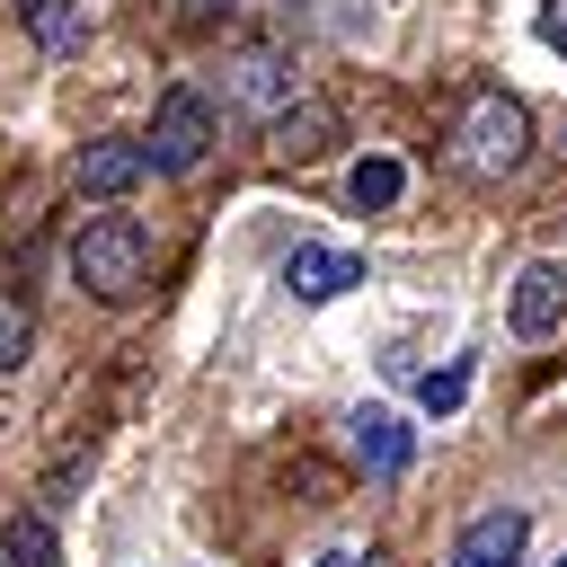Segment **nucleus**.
I'll return each instance as SVG.
<instances>
[{
  "mask_svg": "<svg viewBox=\"0 0 567 567\" xmlns=\"http://www.w3.org/2000/svg\"><path fill=\"white\" fill-rule=\"evenodd\" d=\"M523 159H532V115H523V97L496 89V80H478V89L452 106V168L478 177V186H496V177H514Z\"/></svg>",
  "mask_w": 567,
  "mask_h": 567,
  "instance_id": "f257e3e1",
  "label": "nucleus"
},
{
  "mask_svg": "<svg viewBox=\"0 0 567 567\" xmlns=\"http://www.w3.org/2000/svg\"><path fill=\"white\" fill-rule=\"evenodd\" d=\"M71 284H80L89 301H106V310L142 301V284H151V230H142L133 213L80 221V230H71Z\"/></svg>",
  "mask_w": 567,
  "mask_h": 567,
  "instance_id": "f03ea898",
  "label": "nucleus"
},
{
  "mask_svg": "<svg viewBox=\"0 0 567 567\" xmlns=\"http://www.w3.org/2000/svg\"><path fill=\"white\" fill-rule=\"evenodd\" d=\"M292 97H310V89H301V71H292V53H284V44H239V53L221 62V106H230V115H248L257 133H266Z\"/></svg>",
  "mask_w": 567,
  "mask_h": 567,
  "instance_id": "7ed1b4c3",
  "label": "nucleus"
},
{
  "mask_svg": "<svg viewBox=\"0 0 567 567\" xmlns=\"http://www.w3.org/2000/svg\"><path fill=\"white\" fill-rule=\"evenodd\" d=\"M204 151H213V106H204V89H168V97H159V115H151L142 159H151L159 177H195V168H204Z\"/></svg>",
  "mask_w": 567,
  "mask_h": 567,
  "instance_id": "20e7f679",
  "label": "nucleus"
},
{
  "mask_svg": "<svg viewBox=\"0 0 567 567\" xmlns=\"http://www.w3.org/2000/svg\"><path fill=\"white\" fill-rule=\"evenodd\" d=\"M346 142V115L328 106V97H292L275 124H266V151L284 159V168H310V159H328Z\"/></svg>",
  "mask_w": 567,
  "mask_h": 567,
  "instance_id": "39448f33",
  "label": "nucleus"
},
{
  "mask_svg": "<svg viewBox=\"0 0 567 567\" xmlns=\"http://www.w3.org/2000/svg\"><path fill=\"white\" fill-rule=\"evenodd\" d=\"M346 434H354L363 478H408V461H416V425H408L399 408H354V416H346Z\"/></svg>",
  "mask_w": 567,
  "mask_h": 567,
  "instance_id": "423d86ee",
  "label": "nucleus"
},
{
  "mask_svg": "<svg viewBox=\"0 0 567 567\" xmlns=\"http://www.w3.org/2000/svg\"><path fill=\"white\" fill-rule=\"evenodd\" d=\"M558 319H567V275L540 257V266H523L514 275V301H505V328L523 337V346H540V337H558Z\"/></svg>",
  "mask_w": 567,
  "mask_h": 567,
  "instance_id": "0eeeda50",
  "label": "nucleus"
},
{
  "mask_svg": "<svg viewBox=\"0 0 567 567\" xmlns=\"http://www.w3.org/2000/svg\"><path fill=\"white\" fill-rule=\"evenodd\" d=\"M523 540H532V514L523 505H487L452 540V567H523Z\"/></svg>",
  "mask_w": 567,
  "mask_h": 567,
  "instance_id": "6e6552de",
  "label": "nucleus"
},
{
  "mask_svg": "<svg viewBox=\"0 0 567 567\" xmlns=\"http://www.w3.org/2000/svg\"><path fill=\"white\" fill-rule=\"evenodd\" d=\"M363 284V257L354 248H292L284 257V292L301 301V310H319V301H337V292H354Z\"/></svg>",
  "mask_w": 567,
  "mask_h": 567,
  "instance_id": "1a4fd4ad",
  "label": "nucleus"
},
{
  "mask_svg": "<svg viewBox=\"0 0 567 567\" xmlns=\"http://www.w3.org/2000/svg\"><path fill=\"white\" fill-rule=\"evenodd\" d=\"M142 177H151L142 142H89V151L71 159V186H80V195H124V186H142Z\"/></svg>",
  "mask_w": 567,
  "mask_h": 567,
  "instance_id": "9d476101",
  "label": "nucleus"
},
{
  "mask_svg": "<svg viewBox=\"0 0 567 567\" xmlns=\"http://www.w3.org/2000/svg\"><path fill=\"white\" fill-rule=\"evenodd\" d=\"M18 18H27V35H35L53 62H71V53L89 44V9H80V0H18Z\"/></svg>",
  "mask_w": 567,
  "mask_h": 567,
  "instance_id": "9b49d317",
  "label": "nucleus"
},
{
  "mask_svg": "<svg viewBox=\"0 0 567 567\" xmlns=\"http://www.w3.org/2000/svg\"><path fill=\"white\" fill-rule=\"evenodd\" d=\"M399 195H408V168H399V159H381V151H372V159H354V168H346V204H354V213H390Z\"/></svg>",
  "mask_w": 567,
  "mask_h": 567,
  "instance_id": "f8f14e48",
  "label": "nucleus"
},
{
  "mask_svg": "<svg viewBox=\"0 0 567 567\" xmlns=\"http://www.w3.org/2000/svg\"><path fill=\"white\" fill-rule=\"evenodd\" d=\"M27 346H35V310L0 284V372H18V363H27Z\"/></svg>",
  "mask_w": 567,
  "mask_h": 567,
  "instance_id": "ddd939ff",
  "label": "nucleus"
},
{
  "mask_svg": "<svg viewBox=\"0 0 567 567\" xmlns=\"http://www.w3.org/2000/svg\"><path fill=\"white\" fill-rule=\"evenodd\" d=\"M416 399H425V416H452V408L470 399V363H443V372H425V381H416Z\"/></svg>",
  "mask_w": 567,
  "mask_h": 567,
  "instance_id": "4468645a",
  "label": "nucleus"
},
{
  "mask_svg": "<svg viewBox=\"0 0 567 567\" xmlns=\"http://www.w3.org/2000/svg\"><path fill=\"white\" fill-rule=\"evenodd\" d=\"M9 558H18V567H53V523H44V514H18V523H9Z\"/></svg>",
  "mask_w": 567,
  "mask_h": 567,
  "instance_id": "2eb2a0df",
  "label": "nucleus"
},
{
  "mask_svg": "<svg viewBox=\"0 0 567 567\" xmlns=\"http://www.w3.org/2000/svg\"><path fill=\"white\" fill-rule=\"evenodd\" d=\"M284 9H292L301 27H319V35H354V27H363L354 0H284Z\"/></svg>",
  "mask_w": 567,
  "mask_h": 567,
  "instance_id": "dca6fc26",
  "label": "nucleus"
},
{
  "mask_svg": "<svg viewBox=\"0 0 567 567\" xmlns=\"http://www.w3.org/2000/svg\"><path fill=\"white\" fill-rule=\"evenodd\" d=\"M540 44L567 53V0H540Z\"/></svg>",
  "mask_w": 567,
  "mask_h": 567,
  "instance_id": "f3484780",
  "label": "nucleus"
},
{
  "mask_svg": "<svg viewBox=\"0 0 567 567\" xmlns=\"http://www.w3.org/2000/svg\"><path fill=\"white\" fill-rule=\"evenodd\" d=\"M239 9H248V0H195V18H204V27H213V18H239Z\"/></svg>",
  "mask_w": 567,
  "mask_h": 567,
  "instance_id": "a211bd4d",
  "label": "nucleus"
},
{
  "mask_svg": "<svg viewBox=\"0 0 567 567\" xmlns=\"http://www.w3.org/2000/svg\"><path fill=\"white\" fill-rule=\"evenodd\" d=\"M319 567H372V558H363V549H328Z\"/></svg>",
  "mask_w": 567,
  "mask_h": 567,
  "instance_id": "6ab92c4d",
  "label": "nucleus"
},
{
  "mask_svg": "<svg viewBox=\"0 0 567 567\" xmlns=\"http://www.w3.org/2000/svg\"><path fill=\"white\" fill-rule=\"evenodd\" d=\"M558 567H567V558H558Z\"/></svg>",
  "mask_w": 567,
  "mask_h": 567,
  "instance_id": "aec40b11",
  "label": "nucleus"
}]
</instances>
